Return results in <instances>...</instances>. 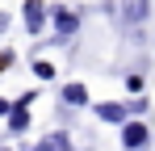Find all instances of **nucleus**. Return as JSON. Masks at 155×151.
<instances>
[{"label":"nucleus","mask_w":155,"mask_h":151,"mask_svg":"<svg viewBox=\"0 0 155 151\" xmlns=\"http://www.w3.org/2000/svg\"><path fill=\"white\" fill-rule=\"evenodd\" d=\"M126 92H130V97H138V92H143V76H134V72L126 76Z\"/></svg>","instance_id":"nucleus-10"},{"label":"nucleus","mask_w":155,"mask_h":151,"mask_svg":"<svg viewBox=\"0 0 155 151\" xmlns=\"http://www.w3.org/2000/svg\"><path fill=\"white\" fill-rule=\"evenodd\" d=\"M51 21H54V29H59L54 42H67V38L80 29V13H71V8H51Z\"/></svg>","instance_id":"nucleus-3"},{"label":"nucleus","mask_w":155,"mask_h":151,"mask_svg":"<svg viewBox=\"0 0 155 151\" xmlns=\"http://www.w3.org/2000/svg\"><path fill=\"white\" fill-rule=\"evenodd\" d=\"M63 105H88V88L84 84H67L63 88Z\"/></svg>","instance_id":"nucleus-6"},{"label":"nucleus","mask_w":155,"mask_h":151,"mask_svg":"<svg viewBox=\"0 0 155 151\" xmlns=\"http://www.w3.org/2000/svg\"><path fill=\"white\" fill-rule=\"evenodd\" d=\"M126 4H130V0H126Z\"/></svg>","instance_id":"nucleus-13"},{"label":"nucleus","mask_w":155,"mask_h":151,"mask_svg":"<svg viewBox=\"0 0 155 151\" xmlns=\"http://www.w3.org/2000/svg\"><path fill=\"white\" fill-rule=\"evenodd\" d=\"M4 29H8V17H4V13H0V34H4Z\"/></svg>","instance_id":"nucleus-12"},{"label":"nucleus","mask_w":155,"mask_h":151,"mask_svg":"<svg viewBox=\"0 0 155 151\" xmlns=\"http://www.w3.org/2000/svg\"><path fill=\"white\" fill-rule=\"evenodd\" d=\"M25 126H29V109H21V105H13V113H8V130H13V134H21Z\"/></svg>","instance_id":"nucleus-7"},{"label":"nucleus","mask_w":155,"mask_h":151,"mask_svg":"<svg viewBox=\"0 0 155 151\" xmlns=\"http://www.w3.org/2000/svg\"><path fill=\"white\" fill-rule=\"evenodd\" d=\"M126 21H130V25H143V21H147V0H130Z\"/></svg>","instance_id":"nucleus-8"},{"label":"nucleus","mask_w":155,"mask_h":151,"mask_svg":"<svg viewBox=\"0 0 155 151\" xmlns=\"http://www.w3.org/2000/svg\"><path fill=\"white\" fill-rule=\"evenodd\" d=\"M8 113H13V101H8V97H0V118H8Z\"/></svg>","instance_id":"nucleus-11"},{"label":"nucleus","mask_w":155,"mask_h":151,"mask_svg":"<svg viewBox=\"0 0 155 151\" xmlns=\"http://www.w3.org/2000/svg\"><path fill=\"white\" fill-rule=\"evenodd\" d=\"M34 151H71V139H67L63 130H54V134H46L42 143H34Z\"/></svg>","instance_id":"nucleus-5"},{"label":"nucleus","mask_w":155,"mask_h":151,"mask_svg":"<svg viewBox=\"0 0 155 151\" xmlns=\"http://www.w3.org/2000/svg\"><path fill=\"white\" fill-rule=\"evenodd\" d=\"M46 17H51V8H46L42 0H25V4H21V21H25L29 34H42V29H46Z\"/></svg>","instance_id":"nucleus-1"},{"label":"nucleus","mask_w":155,"mask_h":151,"mask_svg":"<svg viewBox=\"0 0 155 151\" xmlns=\"http://www.w3.org/2000/svg\"><path fill=\"white\" fill-rule=\"evenodd\" d=\"M97 118H101V122L122 126V122L130 118V105H117V101H101V105H97Z\"/></svg>","instance_id":"nucleus-4"},{"label":"nucleus","mask_w":155,"mask_h":151,"mask_svg":"<svg viewBox=\"0 0 155 151\" xmlns=\"http://www.w3.org/2000/svg\"><path fill=\"white\" fill-rule=\"evenodd\" d=\"M34 76H38V80H54V67L46 59H34Z\"/></svg>","instance_id":"nucleus-9"},{"label":"nucleus","mask_w":155,"mask_h":151,"mask_svg":"<svg viewBox=\"0 0 155 151\" xmlns=\"http://www.w3.org/2000/svg\"><path fill=\"white\" fill-rule=\"evenodd\" d=\"M122 147H126V151L151 147V130H147L143 122H122Z\"/></svg>","instance_id":"nucleus-2"}]
</instances>
